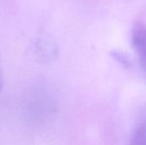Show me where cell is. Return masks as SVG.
Instances as JSON below:
<instances>
[{
    "label": "cell",
    "mask_w": 146,
    "mask_h": 145,
    "mask_svg": "<svg viewBox=\"0 0 146 145\" xmlns=\"http://www.w3.org/2000/svg\"><path fill=\"white\" fill-rule=\"evenodd\" d=\"M131 44L136 54L139 69L146 80V25L135 22L131 29Z\"/></svg>",
    "instance_id": "1"
},
{
    "label": "cell",
    "mask_w": 146,
    "mask_h": 145,
    "mask_svg": "<svg viewBox=\"0 0 146 145\" xmlns=\"http://www.w3.org/2000/svg\"><path fill=\"white\" fill-rule=\"evenodd\" d=\"M111 56L116 60L119 63H121L124 68H130L132 66V62L130 60V58L124 54L121 51H118V50H114L111 52Z\"/></svg>",
    "instance_id": "3"
},
{
    "label": "cell",
    "mask_w": 146,
    "mask_h": 145,
    "mask_svg": "<svg viewBox=\"0 0 146 145\" xmlns=\"http://www.w3.org/2000/svg\"><path fill=\"white\" fill-rule=\"evenodd\" d=\"M3 86V74L1 72V68H0V91L2 90Z\"/></svg>",
    "instance_id": "4"
},
{
    "label": "cell",
    "mask_w": 146,
    "mask_h": 145,
    "mask_svg": "<svg viewBox=\"0 0 146 145\" xmlns=\"http://www.w3.org/2000/svg\"><path fill=\"white\" fill-rule=\"evenodd\" d=\"M130 145H146V109L133 129Z\"/></svg>",
    "instance_id": "2"
}]
</instances>
